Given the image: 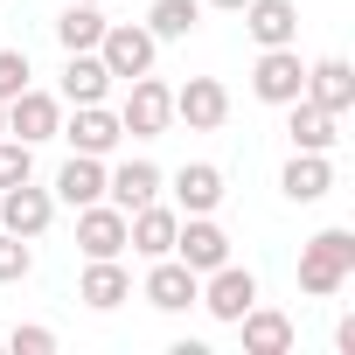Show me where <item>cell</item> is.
Here are the masks:
<instances>
[{"instance_id":"1","label":"cell","mask_w":355,"mask_h":355,"mask_svg":"<svg viewBox=\"0 0 355 355\" xmlns=\"http://www.w3.org/2000/svg\"><path fill=\"white\" fill-rule=\"evenodd\" d=\"M348 279H355V230H320V237H306V251H300V293L327 300V293H341Z\"/></svg>"},{"instance_id":"2","label":"cell","mask_w":355,"mask_h":355,"mask_svg":"<svg viewBox=\"0 0 355 355\" xmlns=\"http://www.w3.org/2000/svg\"><path fill=\"white\" fill-rule=\"evenodd\" d=\"M153 56H160V42L139 28V21H105V35H98V63L112 70V77H146L153 70Z\"/></svg>"},{"instance_id":"3","label":"cell","mask_w":355,"mask_h":355,"mask_svg":"<svg viewBox=\"0 0 355 355\" xmlns=\"http://www.w3.org/2000/svg\"><path fill=\"white\" fill-rule=\"evenodd\" d=\"M119 125L132 132V139H160L167 125H174V91L146 70V77H132V91H125V105H119Z\"/></svg>"},{"instance_id":"4","label":"cell","mask_w":355,"mask_h":355,"mask_svg":"<svg viewBox=\"0 0 355 355\" xmlns=\"http://www.w3.org/2000/svg\"><path fill=\"white\" fill-rule=\"evenodd\" d=\"M146 265H153V272H146V286H139V300H146V306H160V313H189V306H196L202 272H189L174 251H167V258H146Z\"/></svg>"},{"instance_id":"5","label":"cell","mask_w":355,"mask_h":355,"mask_svg":"<svg viewBox=\"0 0 355 355\" xmlns=\"http://www.w3.org/2000/svg\"><path fill=\"white\" fill-rule=\"evenodd\" d=\"M56 223V196L49 189H35V174H28V182H15V189H0V230H15V237H42Z\"/></svg>"},{"instance_id":"6","label":"cell","mask_w":355,"mask_h":355,"mask_svg":"<svg viewBox=\"0 0 355 355\" xmlns=\"http://www.w3.org/2000/svg\"><path fill=\"white\" fill-rule=\"evenodd\" d=\"M196 306H209V313L230 327L244 306H258V279H251L244 265H230V258H223L216 272H202V293H196Z\"/></svg>"},{"instance_id":"7","label":"cell","mask_w":355,"mask_h":355,"mask_svg":"<svg viewBox=\"0 0 355 355\" xmlns=\"http://www.w3.org/2000/svg\"><path fill=\"white\" fill-rule=\"evenodd\" d=\"M251 91L265 98V105H293L300 91H306V63H300V49L286 42V49H265L258 63H251Z\"/></svg>"},{"instance_id":"8","label":"cell","mask_w":355,"mask_h":355,"mask_svg":"<svg viewBox=\"0 0 355 355\" xmlns=\"http://www.w3.org/2000/svg\"><path fill=\"white\" fill-rule=\"evenodd\" d=\"M174 119H182L189 132H216V125L230 119V91H223L216 77H189L182 91H174Z\"/></svg>"},{"instance_id":"9","label":"cell","mask_w":355,"mask_h":355,"mask_svg":"<svg viewBox=\"0 0 355 355\" xmlns=\"http://www.w3.org/2000/svg\"><path fill=\"white\" fill-rule=\"evenodd\" d=\"M174 258H182L189 272H216L230 258V237L216 216H182V230H174Z\"/></svg>"},{"instance_id":"10","label":"cell","mask_w":355,"mask_h":355,"mask_svg":"<svg viewBox=\"0 0 355 355\" xmlns=\"http://www.w3.org/2000/svg\"><path fill=\"white\" fill-rule=\"evenodd\" d=\"M56 125H63V98H49V91H21V98H8V132L15 139H28V146H42V139H56Z\"/></svg>"},{"instance_id":"11","label":"cell","mask_w":355,"mask_h":355,"mask_svg":"<svg viewBox=\"0 0 355 355\" xmlns=\"http://www.w3.org/2000/svg\"><path fill=\"white\" fill-rule=\"evenodd\" d=\"M160 182H167V174H160L153 160H125V167H105V202L132 216V209L160 202Z\"/></svg>"},{"instance_id":"12","label":"cell","mask_w":355,"mask_h":355,"mask_svg":"<svg viewBox=\"0 0 355 355\" xmlns=\"http://www.w3.org/2000/svg\"><path fill=\"white\" fill-rule=\"evenodd\" d=\"M77 251H84V258H119V251H125V209L84 202V209H77Z\"/></svg>"},{"instance_id":"13","label":"cell","mask_w":355,"mask_h":355,"mask_svg":"<svg viewBox=\"0 0 355 355\" xmlns=\"http://www.w3.org/2000/svg\"><path fill=\"white\" fill-rule=\"evenodd\" d=\"M174 230H182V209H167V202H146V209L125 216V244L139 258H167L174 251Z\"/></svg>"},{"instance_id":"14","label":"cell","mask_w":355,"mask_h":355,"mask_svg":"<svg viewBox=\"0 0 355 355\" xmlns=\"http://www.w3.org/2000/svg\"><path fill=\"white\" fill-rule=\"evenodd\" d=\"M63 139H70V153H112L119 139H125V125H119V112H105V105H77V119L70 125H56Z\"/></svg>"},{"instance_id":"15","label":"cell","mask_w":355,"mask_h":355,"mask_svg":"<svg viewBox=\"0 0 355 355\" xmlns=\"http://www.w3.org/2000/svg\"><path fill=\"white\" fill-rule=\"evenodd\" d=\"M230 327L244 334V355H293V320L279 306H244Z\"/></svg>"},{"instance_id":"16","label":"cell","mask_w":355,"mask_h":355,"mask_svg":"<svg viewBox=\"0 0 355 355\" xmlns=\"http://www.w3.org/2000/svg\"><path fill=\"white\" fill-rule=\"evenodd\" d=\"M244 28L258 49H286V42H300V8L293 0H244Z\"/></svg>"},{"instance_id":"17","label":"cell","mask_w":355,"mask_h":355,"mask_svg":"<svg viewBox=\"0 0 355 355\" xmlns=\"http://www.w3.org/2000/svg\"><path fill=\"white\" fill-rule=\"evenodd\" d=\"M216 202H223V167L189 160L182 174H174V209L182 216H216Z\"/></svg>"},{"instance_id":"18","label":"cell","mask_w":355,"mask_h":355,"mask_svg":"<svg viewBox=\"0 0 355 355\" xmlns=\"http://www.w3.org/2000/svg\"><path fill=\"white\" fill-rule=\"evenodd\" d=\"M334 125H341V119L320 112L313 98H293V105H286V139H293V153H327V146L341 139Z\"/></svg>"},{"instance_id":"19","label":"cell","mask_w":355,"mask_h":355,"mask_svg":"<svg viewBox=\"0 0 355 355\" xmlns=\"http://www.w3.org/2000/svg\"><path fill=\"white\" fill-rule=\"evenodd\" d=\"M77 300H84V306H98V313H112V306H125V300H132V272H125L119 258H91V265H84V279H77Z\"/></svg>"},{"instance_id":"20","label":"cell","mask_w":355,"mask_h":355,"mask_svg":"<svg viewBox=\"0 0 355 355\" xmlns=\"http://www.w3.org/2000/svg\"><path fill=\"white\" fill-rule=\"evenodd\" d=\"M56 202H70V209H84V202H105V160L98 153H70L63 167H56V189H49Z\"/></svg>"},{"instance_id":"21","label":"cell","mask_w":355,"mask_h":355,"mask_svg":"<svg viewBox=\"0 0 355 355\" xmlns=\"http://www.w3.org/2000/svg\"><path fill=\"white\" fill-rule=\"evenodd\" d=\"M300 98H313L320 112H334V119H341V112L355 105V70H348L341 56H320V63L306 70V91H300Z\"/></svg>"},{"instance_id":"22","label":"cell","mask_w":355,"mask_h":355,"mask_svg":"<svg viewBox=\"0 0 355 355\" xmlns=\"http://www.w3.org/2000/svg\"><path fill=\"white\" fill-rule=\"evenodd\" d=\"M105 91H112V70L98 63V49H70V63H63V105H105Z\"/></svg>"},{"instance_id":"23","label":"cell","mask_w":355,"mask_h":355,"mask_svg":"<svg viewBox=\"0 0 355 355\" xmlns=\"http://www.w3.org/2000/svg\"><path fill=\"white\" fill-rule=\"evenodd\" d=\"M279 189H286V202H320L334 189V160L327 153H293L286 174H279Z\"/></svg>"},{"instance_id":"24","label":"cell","mask_w":355,"mask_h":355,"mask_svg":"<svg viewBox=\"0 0 355 355\" xmlns=\"http://www.w3.org/2000/svg\"><path fill=\"white\" fill-rule=\"evenodd\" d=\"M202 28V0H153L146 8V35L153 42H189Z\"/></svg>"},{"instance_id":"25","label":"cell","mask_w":355,"mask_h":355,"mask_svg":"<svg viewBox=\"0 0 355 355\" xmlns=\"http://www.w3.org/2000/svg\"><path fill=\"white\" fill-rule=\"evenodd\" d=\"M98 35H105V15L91 8V0H70V8L56 15V42L63 49H98Z\"/></svg>"},{"instance_id":"26","label":"cell","mask_w":355,"mask_h":355,"mask_svg":"<svg viewBox=\"0 0 355 355\" xmlns=\"http://www.w3.org/2000/svg\"><path fill=\"white\" fill-rule=\"evenodd\" d=\"M28 174H35V146H28V139H15V132H0V189L28 182Z\"/></svg>"},{"instance_id":"27","label":"cell","mask_w":355,"mask_h":355,"mask_svg":"<svg viewBox=\"0 0 355 355\" xmlns=\"http://www.w3.org/2000/svg\"><path fill=\"white\" fill-rule=\"evenodd\" d=\"M28 272H35V251H28V237L0 230V286H21Z\"/></svg>"},{"instance_id":"28","label":"cell","mask_w":355,"mask_h":355,"mask_svg":"<svg viewBox=\"0 0 355 355\" xmlns=\"http://www.w3.org/2000/svg\"><path fill=\"white\" fill-rule=\"evenodd\" d=\"M28 49H0V105H8V98H21L28 91Z\"/></svg>"},{"instance_id":"29","label":"cell","mask_w":355,"mask_h":355,"mask_svg":"<svg viewBox=\"0 0 355 355\" xmlns=\"http://www.w3.org/2000/svg\"><path fill=\"white\" fill-rule=\"evenodd\" d=\"M8 348H15V355H56V327L28 320V327H15V334H8Z\"/></svg>"},{"instance_id":"30","label":"cell","mask_w":355,"mask_h":355,"mask_svg":"<svg viewBox=\"0 0 355 355\" xmlns=\"http://www.w3.org/2000/svg\"><path fill=\"white\" fill-rule=\"evenodd\" d=\"M202 8H223V15H244V0H202Z\"/></svg>"},{"instance_id":"31","label":"cell","mask_w":355,"mask_h":355,"mask_svg":"<svg viewBox=\"0 0 355 355\" xmlns=\"http://www.w3.org/2000/svg\"><path fill=\"white\" fill-rule=\"evenodd\" d=\"M0 132H8V105H0Z\"/></svg>"},{"instance_id":"32","label":"cell","mask_w":355,"mask_h":355,"mask_svg":"<svg viewBox=\"0 0 355 355\" xmlns=\"http://www.w3.org/2000/svg\"><path fill=\"white\" fill-rule=\"evenodd\" d=\"M91 8H105V0H91Z\"/></svg>"}]
</instances>
